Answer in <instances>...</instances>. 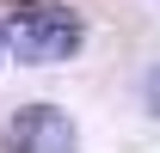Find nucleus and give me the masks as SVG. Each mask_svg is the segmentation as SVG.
Listing matches in <instances>:
<instances>
[{
    "label": "nucleus",
    "instance_id": "nucleus-4",
    "mask_svg": "<svg viewBox=\"0 0 160 153\" xmlns=\"http://www.w3.org/2000/svg\"><path fill=\"white\" fill-rule=\"evenodd\" d=\"M0 61H6V25H0Z\"/></svg>",
    "mask_w": 160,
    "mask_h": 153
},
{
    "label": "nucleus",
    "instance_id": "nucleus-1",
    "mask_svg": "<svg viewBox=\"0 0 160 153\" xmlns=\"http://www.w3.org/2000/svg\"><path fill=\"white\" fill-rule=\"evenodd\" d=\"M80 43H86V25L62 0H31L6 25V49H19V61H68Z\"/></svg>",
    "mask_w": 160,
    "mask_h": 153
},
{
    "label": "nucleus",
    "instance_id": "nucleus-3",
    "mask_svg": "<svg viewBox=\"0 0 160 153\" xmlns=\"http://www.w3.org/2000/svg\"><path fill=\"white\" fill-rule=\"evenodd\" d=\"M148 104H154V116H160V67L148 74Z\"/></svg>",
    "mask_w": 160,
    "mask_h": 153
},
{
    "label": "nucleus",
    "instance_id": "nucleus-2",
    "mask_svg": "<svg viewBox=\"0 0 160 153\" xmlns=\"http://www.w3.org/2000/svg\"><path fill=\"white\" fill-rule=\"evenodd\" d=\"M6 153H80V129L56 104H25L6 123Z\"/></svg>",
    "mask_w": 160,
    "mask_h": 153
}]
</instances>
